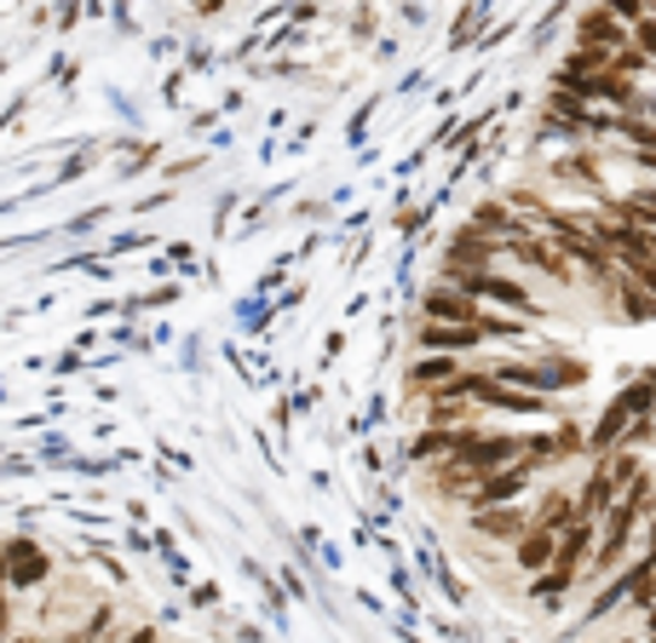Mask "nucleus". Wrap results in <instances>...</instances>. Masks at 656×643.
<instances>
[{
	"mask_svg": "<svg viewBox=\"0 0 656 643\" xmlns=\"http://www.w3.org/2000/svg\"><path fill=\"white\" fill-rule=\"evenodd\" d=\"M570 591H576V580H565V575H536V580H529V598H536L542 609H559L565 598H570Z\"/></svg>",
	"mask_w": 656,
	"mask_h": 643,
	"instance_id": "obj_11",
	"label": "nucleus"
},
{
	"mask_svg": "<svg viewBox=\"0 0 656 643\" xmlns=\"http://www.w3.org/2000/svg\"><path fill=\"white\" fill-rule=\"evenodd\" d=\"M593 546H599V523H570L559 540H553V575L582 586L588 563H593Z\"/></svg>",
	"mask_w": 656,
	"mask_h": 643,
	"instance_id": "obj_3",
	"label": "nucleus"
},
{
	"mask_svg": "<svg viewBox=\"0 0 656 643\" xmlns=\"http://www.w3.org/2000/svg\"><path fill=\"white\" fill-rule=\"evenodd\" d=\"M553 540H559V534H542V529H529V534H518L513 540V569L524 575V580H536V575H547L553 569Z\"/></svg>",
	"mask_w": 656,
	"mask_h": 643,
	"instance_id": "obj_9",
	"label": "nucleus"
},
{
	"mask_svg": "<svg viewBox=\"0 0 656 643\" xmlns=\"http://www.w3.org/2000/svg\"><path fill=\"white\" fill-rule=\"evenodd\" d=\"M553 178H576L582 190H599V185H604L599 167H593V156H565V162H553Z\"/></svg>",
	"mask_w": 656,
	"mask_h": 643,
	"instance_id": "obj_12",
	"label": "nucleus"
},
{
	"mask_svg": "<svg viewBox=\"0 0 656 643\" xmlns=\"http://www.w3.org/2000/svg\"><path fill=\"white\" fill-rule=\"evenodd\" d=\"M616 643H639V638H616Z\"/></svg>",
	"mask_w": 656,
	"mask_h": 643,
	"instance_id": "obj_14",
	"label": "nucleus"
},
{
	"mask_svg": "<svg viewBox=\"0 0 656 643\" xmlns=\"http://www.w3.org/2000/svg\"><path fill=\"white\" fill-rule=\"evenodd\" d=\"M529 483H536V477H529L524 466H507V472H495V477H484V483H478L461 506H467V511H490V506H524V500H529Z\"/></svg>",
	"mask_w": 656,
	"mask_h": 643,
	"instance_id": "obj_4",
	"label": "nucleus"
},
{
	"mask_svg": "<svg viewBox=\"0 0 656 643\" xmlns=\"http://www.w3.org/2000/svg\"><path fill=\"white\" fill-rule=\"evenodd\" d=\"M420 322H438V328H472L478 322V304L449 288V281H433V288L420 293Z\"/></svg>",
	"mask_w": 656,
	"mask_h": 643,
	"instance_id": "obj_5",
	"label": "nucleus"
},
{
	"mask_svg": "<svg viewBox=\"0 0 656 643\" xmlns=\"http://www.w3.org/2000/svg\"><path fill=\"white\" fill-rule=\"evenodd\" d=\"M467 368H472L467 356H415V363H409V385L433 397V391H444V385L456 379V374H467Z\"/></svg>",
	"mask_w": 656,
	"mask_h": 643,
	"instance_id": "obj_10",
	"label": "nucleus"
},
{
	"mask_svg": "<svg viewBox=\"0 0 656 643\" xmlns=\"http://www.w3.org/2000/svg\"><path fill=\"white\" fill-rule=\"evenodd\" d=\"M570 523H582V518H576V495H570V488H547V495L529 506V529H542V534H565Z\"/></svg>",
	"mask_w": 656,
	"mask_h": 643,
	"instance_id": "obj_8",
	"label": "nucleus"
},
{
	"mask_svg": "<svg viewBox=\"0 0 656 643\" xmlns=\"http://www.w3.org/2000/svg\"><path fill=\"white\" fill-rule=\"evenodd\" d=\"M484 374L495 385H507V391H529V397H559V391H582L588 385V363L582 356H495V363H484Z\"/></svg>",
	"mask_w": 656,
	"mask_h": 643,
	"instance_id": "obj_1",
	"label": "nucleus"
},
{
	"mask_svg": "<svg viewBox=\"0 0 656 643\" xmlns=\"http://www.w3.org/2000/svg\"><path fill=\"white\" fill-rule=\"evenodd\" d=\"M46 575H53V557H46L35 540H7V546H0V586L7 591L46 586Z\"/></svg>",
	"mask_w": 656,
	"mask_h": 643,
	"instance_id": "obj_2",
	"label": "nucleus"
},
{
	"mask_svg": "<svg viewBox=\"0 0 656 643\" xmlns=\"http://www.w3.org/2000/svg\"><path fill=\"white\" fill-rule=\"evenodd\" d=\"M472 534L495 540V546H513L518 534H529V506H490V511H467Z\"/></svg>",
	"mask_w": 656,
	"mask_h": 643,
	"instance_id": "obj_6",
	"label": "nucleus"
},
{
	"mask_svg": "<svg viewBox=\"0 0 656 643\" xmlns=\"http://www.w3.org/2000/svg\"><path fill=\"white\" fill-rule=\"evenodd\" d=\"M415 345H420V356H472V351H478V333H472V328L420 322V328H415Z\"/></svg>",
	"mask_w": 656,
	"mask_h": 643,
	"instance_id": "obj_7",
	"label": "nucleus"
},
{
	"mask_svg": "<svg viewBox=\"0 0 656 643\" xmlns=\"http://www.w3.org/2000/svg\"><path fill=\"white\" fill-rule=\"evenodd\" d=\"M627 46H634V53L656 69V12H645V18L634 23V30H627Z\"/></svg>",
	"mask_w": 656,
	"mask_h": 643,
	"instance_id": "obj_13",
	"label": "nucleus"
}]
</instances>
